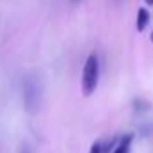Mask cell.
<instances>
[{"instance_id": "obj_1", "label": "cell", "mask_w": 153, "mask_h": 153, "mask_svg": "<svg viewBox=\"0 0 153 153\" xmlns=\"http://www.w3.org/2000/svg\"><path fill=\"white\" fill-rule=\"evenodd\" d=\"M101 67H99V58L96 52H92L87 61H85V67H83V76H81V90H83V96L85 97H90L96 90H97V85H99V72Z\"/></svg>"}, {"instance_id": "obj_2", "label": "cell", "mask_w": 153, "mask_h": 153, "mask_svg": "<svg viewBox=\"0 0 153 153\" xmlns=\"http://www.w3.org/2000/svg\"><path fill=\"white\" fill-rule=\"evenodd\" d=\"M40 101H42V88H40V83L29 76V78L24 79V106L25 110L33 115L38 112L40 108Z\"/></svg>"}, {"instance_id": "obj_3", "label": "cell", "mask_w": 153, "mask_h": 153, "mask_svg": "<svg viewBox=\"0 0 153 153\" xmlns=\"http://www.w3.org/2000/svg\"><path fill=\"white\" fill-rule=\"evenodd\" d=\"M148 24H149V13H148V9H146V7H139L137 18H135V29H137L139 33H142V31L148 27Z\"/></svg>"}, {"instance_id": "obj_4", "label": "cell", "mask_w": 153, "mask_h": 153, "mask_svg": "<svg viewBox=\"0 0 153 153\" xmlns=\"http://www.w3.org/2000/svg\"><path fill=\"white\" fill-rule=\"evenodd\" d=\"M131 142H133V133H124L119 139V142H117V146H115V149L112 153H130Z\"/></svg>"}, {"instance_id": "obj_5", "label": "cell", "mask_w": 153, "mask_h": 153, "mask_svg": "<svg viewBox=\"0 0 153 153\" xmlns=\"http://www.w3.org/2000/svg\"><path fill=\"white\" fill-rule=\"evenodd\" d=\"M131 108H133L135 114H144V112H148V110L151 108V105H149L146 99H142V97H135V99L131 101Z\"/></svg>"}, {"instance_id": "obj_6", "label": "cell", "mask_w": 153, "mask_h": 153, "mask_svg": "<svg viewBox=\"0 0 153 153\" xmlns=\"http://www.w3.org/2000/svg\"><path fill=\"white\" fill-rule=\"evenodd\" d=\"M117 142H119V137H112V139H108L106 142H103V153H112V151L115 149Z\"/></svg>"}, {"instance_id": "obj_7", "label": "cell", "mask_w": 153, "mask_h": 153, "mask_svg": "<svg viewBox=\"0 0 153 153\" xmlns=\"http://www.w3.org/2000/svg\"><path fill=\"white\" fill-rule=\"evenodd\" d=\"M88 153H103V142L101 140H94L90 149H88Z\"/></svg>"}, {"instance_id": "obj_8", "label": "cell", "mask_w": 153, "mask_h": 153, "mask_svg": "<svg viewBox=\"0 0 153 153\" xmlns=\"http://www.w3.org/2000/svg\"><path fill=\"white\" fill-rule=\"evenodd\" d=\"M83 0H70V4H74V6H78V4H81Z\"/></svg>"}, {"instance_id": "obj_9", "label": "cell", "mask_w": 153, "mask_h": 153, "mask_svg": "<svg viewBox=\"0 0 153 153\" xmlns=\"http://www.w3.org/2000/svg\"><path fill=\"white\" fill-rule=\"evenodd\" d=\"M20 153H31V151H29V148H25V146H24V148L20 149Z\"/></svg>"}, {"instance_id": "obj_10", "label": "cell", "mask_w": 153, "mask_h": 153, "mask_svg": "<svg viewBox=\"0 0 153 153\" xmlns=\"http://www.w3.org/2000/svg\"><path fill=\"white\" fill-rule=\"evenodd\" d=\"M146 2V6H153V0H144Z\"/></svg>"}, {"instance_id": "obj_11", "label": "cell", "mask_w": 153, "mask_h": 153, "mask_svg": "<svg viewBox=\"0 0 153 153\" xmlns=\"http://www.w3.org/2000/svg\"><path fill=\"white\" fill-rule=\"evenodd\" d=\"M149 40H151V43H153V33H151V36H149Z\"/></svg>"}]
</instances>
